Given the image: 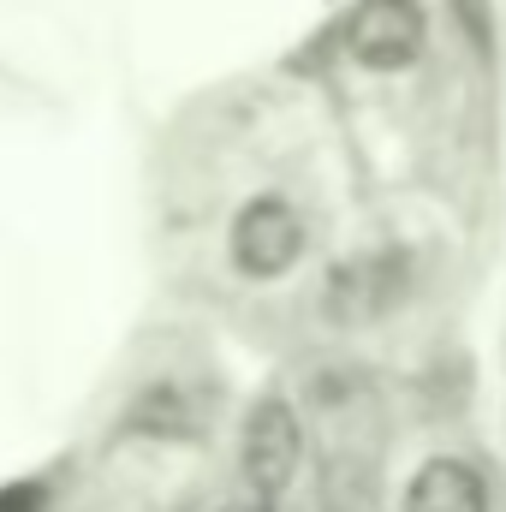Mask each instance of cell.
I'll use <instances>...</instances> for the list:
<instances>
[{
    "instance_id": "6da1fadb",
    "label": "cell",
    "mask_w": 506,
    "mask_h": 512,
    "mask_svg": "<svg viewBox=\"0 0 506 512\" xmlns=\"http://www.w3.org/2000/svg\"><path fill=\"white\" fill-rule=\"evenodd\" d=\"M227 251H233V268L245 280H274V274H286L304 256V215L286 197H251L233 215Z\"/></svg>"
},
{
    "instance_id": "7a4b0ae2",
    "label": "cell",
    "mask_w": 506,
    "mask_h": 512,
    "mask_svg": "<svg viewBox=\"0 0 506 512\" xmlns=\"http://www.w3.org/2000/svg\"><path fill=\"white\" fill-rule=\"evenodd\" d=\"M298 459H304V423H298V411L286 399H256L251 417H245V447H239L251 495H262V501L286 495V483L298 477Z\"/></svg>"
},
{
    "instance_id": "3957f363",
    "label": "cell",
    "mask_w": 506,
    "mask_h": 512,
    "mask_svg": "<svg viewBox=\"0 0 506 512\" xmlns=\"http://www.w3.org/2000/svg\"><path fill=\"white\" fill-rule=\"evenodd\" d=\"M423 48V12L417 0H358L346 18V54L370 72H399Z\"/></svg>"
},
{
    "instance_id": "277c9868",
    "label": "cell",
    "mask_w": 506,
    "mask_h": 512,
    "mask_svg": "<svg viewBox=\"0 0 506 512\" xmlns=\"http://www.w3.org/2000/svg\"><path fill=\"white\" fill-rule=\"evenodd\" d=\"M405 512H489V483L465 459H429L405 483Z\"/></svg>"
},
{
    "instance_id": "5b68a950",
    "label": "cell",
    "mask_w": 506,
    "mask_h": 512,
    "mask_svg": "<svg viewBox=\"0 0 506 512\" xmlns=\"http://www.w3.org/2000/svg\"><path fill=\"white\" fill-rule=\"evenodd\" d=\"M221 512H251V507H221Z\"/></svg>"
}]
</instances>
